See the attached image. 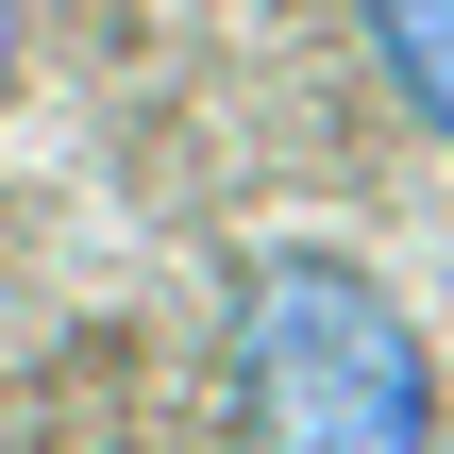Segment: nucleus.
Wrapping results in <instances>:
<instances>
[{"instance_id": "nucleus-1", "label": "nucleus", "mask_w": 454, "mask_h": 454, "mask_svg": "<svg viewBox=\"0 0 454 454\" xmlns=\"http://www.w3.org/2000/svg\"><path fill=\"white\" fill-rule=\"evenodd\" d=\"M236 337V421L253 454H438V337L404 320V286L337 236H270L219 286Z\"/></svg>"}, {"instance_id": "nucleus-2", "label": "nucleus", "mask_w": 454, "mask_h": 454, "mask_svg": "<svg viewBox=\"0 0 454 454\" xmlns=\"http://www.w3.org/2000/svg\"><path fill=\"white\" fill-rule=\"evenodd\" d=\"M354 34H371L387 101H404V118L454 152V0H354Z\"/></svg>"}, {"instance_id": "nucleus-3", "label": "nucleus", "mask_w": 454, "mask_h": 454, "mask_svg": "<svg viewBox=\"0 0 454 454\" xmlns=\"http://www.w3.org/2000/svg\"><path fill=\"white\" fill-rule=\"evenodd\" d=\"M0 84H17V0H0Z\"/></svg>"}]
</instances>
